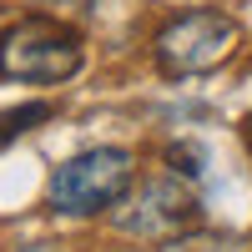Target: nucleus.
Returning <instances> with one entry per match:
<instances>
[{"mask_svg":"<svg viewBox=\"0 0 252 252\" xmlns=\"http://www.w3.org/2000/svg\"><path fill=\"white\" fill-rule=\"evenodd\" d=\"M86 66L81 31L56 15H20L0 31V76L26 86H61Z\"/></svg>","mask_w":252,"mask_h":252,"instance_id":"obj_1","label":"nucleus"},{"mask_svg":"<svg viewBox=\"0 0 252 252\" xmlns=\"http://www.w3.org/2000/svg\"><path fill=\"white\" fill-rule=\"evenodd\" d=\"M136 182V152L126 146H91V152L66 157L46 182V202L61 217H96L131 192Z\"/></svg>","mask_w":252,"mask_h":252,"instance_id":"obj_2","label":"nucleus"},{"mask_svg":"<svg viewBox=\"0 0 252 252\" xmlns=\"http://www.w3.org/2000/svg\"><path fill=\"white\" fill-rule=\"evenodd\" d=\"M237 46H242V26L217 5L182 10L152 35V56H157L161 76H207V71L227 66L237 56Z\"/></svg>","mask_w":252,"mask_h":252,"instance_id":"obj_3","label":"nucleus"},{"mask_svg":"<svg viewBox=\"0 0 252 252\" xmlns=\"http://www.w3.org/2000/svg\"><path fill=\"white\" fill-rule=\"evenodd\" d=\"M197 222H202V202L187 187V177H177V172L131 187L111 207V227L121 237H136V242H172L182 232H192Z\"/></svg>","mask_w":252,"mask_h":252,"instance_id":"obj_4","label":"nucleus"},{"mask_svg":"<svg viewBox=\"0 0 252 252\" xmlns=\"http://www.w3.org/2000/svg\"><path fill=\"white\" fill-rule=\"evenodd\" d=\"M161 252H252V247L232 232H202V227H192V232L161 242Z\"/></svg>","mask_w":252,"mask_h":252,"instance_id":"obj_5","label":"nucleus"},{"mask_svg":"<svg viewBox=\"0 0 252 252\" xmlns=\"http://www.w3.org/2000/svg\"><path fill=\"white\" fill-rule=\"evenodd\" d=\"M40 121H51V101H20V106L0 111V141L26 136V131H35Z\"/></svg>","mask_w":252,"mask_h":252,"instance_id":"obj_6","label":"nucleus"},{"mask_svg":"<svg viewBox=\"0 0 252 252\" xmlns=\"http://www.w3.org/2000/svg\"><path fill=\"white\" fill-rule=\"evenodd\" d=\"M40 5H86V0H40Z\"/></svg>","mask_w":252,"mask_h":252,"instance_id":"obj_7","label":"nucleus"},{"mask_svg":"<svg viewBox=\"0 0 252 252\" xmlns=\"http://www.w3.org/2000/svg\"><path fill=\"white\" fill-rule=\"evenodd\" d=\"M166 5H187V0H166Z\"/></svg>","mask_w":252,"mask_h":252,"instance_id":"obj_8","label":"nucleus"}]
</instances>
